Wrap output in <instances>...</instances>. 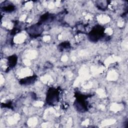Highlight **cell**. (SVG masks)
<instances>
[{"label":"cell","mask_w":128,"mask_h":128,"mask_svg":"<svg viewBox=\"0 0 128 128\" xmlns=\"http://www.w3.org/2000/svg\"><path fill=\"white\" fill-rule=\"evenodd\" d=\"M60 92L57 89L50 88L48 90L46 96V102L48 104L53 106L56 104L59 101Z\"/></svg>","instance_id":"cell-3"},{"label":"cell","mask_w":128,"mask_h":128,"mask_svg":"<svg viewBox=\"0 0 128 128\" xmlns=\"http://www.w3.org/2000/svg\"><path fill=\"white\" fill-rule=\"evenodd\" d=\"M89 97L81 94L76 93V99L74 102V106L77 111L80 112H84L88 110V102L86 100Z\"/></svg>","instance_id":"cell-1"},{"label":"cell","mask_w":128,"mask_h":128,"mask_svg":"<svg viewBox=\"0 0 128 128\" xmlns=\"http://www.w3.org/2000/svg\"><path fill=\"white\" fill-rule=\"evenodd\" d=\"M108 5V1H96V6L100 10H105Z\"/></svg>","instance_id":"cell-8"},{"label":"cell","mask_w":128,"mask_h":128,"mask_svg":"<svg viewBox=\"0 0 128 128\" xmlns=\"http://www.w3.org/2000/svg\"><path fill=\"white\" fill-rule=\"evenodd\" d=\"M104 28L100 25L94 26L88 33V38L92 42H97L104 35Z\"/></svg>","instance_id":"cell-2"},{"label":"cell","mask_w":128,"mask_h":128,"mask_svg":"<svg viewBox=\"0 0 128 128\" xmlns=\"http://www.w3.org/2000/svg\"><path fill=\"white\" fill-rule=\"evenodd\" d=\"M27 33L30 36L34 38H36L41 35L43 32L42 24L38 22L36 24H32L26 28Z\"/></svg>","instance_id":"cell-4"},{"label":"cell","mask_w":128,"mask_h":128,"mask_svg":"<svg viewBox=\"0 0 128 128\" xmlns=\"http://www.w3.org/2000/svg\"><path fill=\"white\" fill-rule=\"evenodd\" d=\"M36 78H37V76L36 75H34L30 76H27L21 79L20 80L19 82L21 85H24V86L30 85L34 84L36 80Z\"/></svg>","instance_id":"cell-6"},{"label":"cell","mask_w":128,"mask_h":128,"mask_svg":"<svg viewBox=\"0 0 128 128\" xmlns=\"http://www.w3.org/2000/svg\"><path fill=\"white\" fill-rule=\"evenodd\" d=\"M54 19V16L53 14L49 12H46L40 16L38 22L42 25L44 24L52 22Z\"/></svg>","instance_id":"cell-5"},{"label":"cell","mask_w":128,"mask_h":128,"mask_svg":"<svg viewBox=\"0 0 128 128\" xmlns=\"http://www.w3.org/2000/svg\"><path fill=\"white\" fill-rule=\"evenodd\" d=\"M1 9L3 12H10L14 11L15 9V6L12 4H8V5L1 6Z\"/></svg>","instance_id":"cell-9"},{"label":"cell","mask_w":128,"mask_h":128,"mask_svg":"<svg viewBox=\"0 0 128 128\" xmlns=\"http://www.w3.org/2000/svg\"><path fill=\"white\" fill-rule=\"evenodd\" d=\"M58 46L60 50H67L70 48V44L68 42H65L60 44Z\"/></svg>","instance_id":"cell-10"},{"label":"cell","mask_w":128,"mask_h":128,"mask_svg":"<svg viewBox=\"0 0 128 128\" xmlns=\"http://www.w3.org/2000/svg\"><path fill=\"white\" fill-rule=\"evenodd\" d=\"M18 60L17 56L15 54L9 56L8 58V64L9 68H14Z\"/></svg>","instance_id":"cell-7"}]
</instances>
